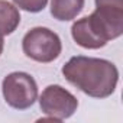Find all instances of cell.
<instances>
[{"mask_svg":"<svg viewBox=\"0 0 123 123\" xmlns=\"http://www.w3.org/2000/svg\"><path fill=\"white\" fill-rule=\"evenodd\" d=\"M62 75L68 83L90 97H110L119 81V70L111 61L91 56H73L62 67Z\"/></svg>","mask_w":123,"mask_h":123,"instance_id":"6da1fadb","label":"cell"},{"mask_svg":"<svg viewBox=\"0 0 123 123\" xmlns=\"http://www.w3.org/2000/svg\"><path fill=\"white\" fill-rule=\"evenodd\" d=\"M122 33L123 28L114 26L96 10L91 15L75 20L71 26L73 39L77 45L86 49H100L109 41L119 38Z\"/></svg>","mask_w":123,"mask_h":123,"instance_id":"7a4b0ae2","label":"cell"},{"mask_svg":"<svg viewBox=\"0 0 123 123\" xmlns=\"http://www.w3.org/2000/svg\"><path fill=\"white\" fill-rule=\"evenodd\" d=\"M22 49L28 58L36 62L48 64L59 56L62 51V42L54 31L36 26L28 31L23 36Z\"/></svg>","mask_w":123,"mask_h":123,"instance_id":"3957f363","label":"cell"},{"mask_svg":"<svg viewBox=\"0 0 123 123\" xmlns=\"http://www.w3.org/2000/svg\"><path fill=\"white\" fill-rule=\"evenodd\" d=\"M2 91L5 101L16 110H26L32 107L38 98V84L35 78L22 71L7 74L3 78Z\"/></svg>","mask_w":123,"mask_h":123,"instance_id":"277c9868","label":"cell"},{"mask_svg":"<svg viewBox=\"0 0 123 123\" xmlns=\"http://www.w3.org/2000/svg\"><path fill=\"white\" fill-rule=\"evenodd\" d=\"M39 106L43 114L48 116V119L61 122L71 117L78 107V100L77 97L61 87L58 84L48 86L41 97H39Z\"/></svg>","mask_w":123,"mask_h":123,"instance_id":"5b68a950","label":"cell"},{"mask_svg":"<svg viewBox=\"0 0 123 123\" xmlns=\"http://www.w3.org/2000/svg\"><path fill=\"white\" fill-rule=\"evenodd\" d=\"M86 0H52L51 2V15L61 22H68L75 19L83 7Z\"/></svg>","mask_w":123,"mask_h":123,"instance_id":"8992f818","label":"cell"},{"mask_svg":"<svg viewBox=\"0 0 123 123\" xmlns=\"http://www.w3.org/2000/svg\"><path fill=\"white\" fill-rule=\"evenodd\" d=\"M20 23V13L19 9L7 2V0H0V35H10L13 33Z\"/></svg>","mask_w":123,"mask_h":123,"instance_id":"52a82bcc","label":"cell"},{"mask_svg":"<svg viewBox=\"0 0 123 123\" xmlns=\"http://www.w3.org/2000/svg\"><path fill=\"white\" fill-rule=\"evenodd\" d=\"M13 3L22 10L31 12V13H38L45 9L48 0H13Z\"/></svg>","mask_w":123,"mask_h":123,"instance_id":"ba28073f","label":"cell"},{"mask_svg":"<svg viewBox=\"0 0 123 123\" xmlns=\"http://www.w3.org/2000/svg\"><path fill=\"white\" fill-rule=\"evenodd\" d=\"M96 7H122L123 0H96Z\"/></svg>","mask_w":123,"mask_h":123,"instance_id":"9c48e42d","label":"cell"},{"mask_svg":"<svg viewBox=\"0 0 123 123\" xmlns=\"http://www.w3.org/2000/svg\"><path fill=\"white\" fill-rule=\"evenodd\" d=\"M3 48H5V39H3L2 35H0V55H2V52H3Z\"/></svg>","mask_w":123,"mask_h":123,"instance_id":"30bf717a","label":"cell"}]
</instances>
